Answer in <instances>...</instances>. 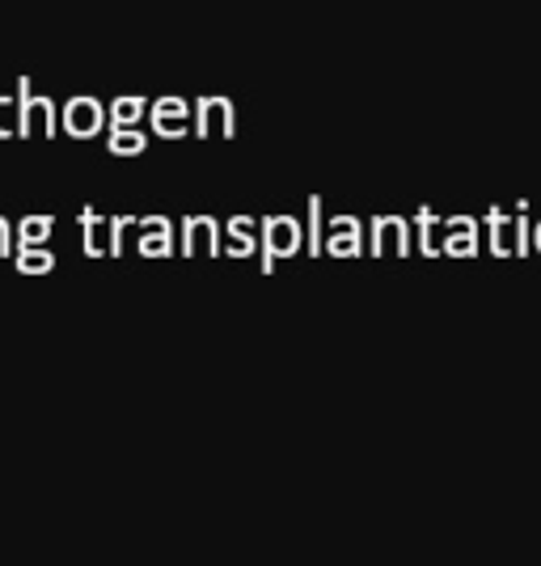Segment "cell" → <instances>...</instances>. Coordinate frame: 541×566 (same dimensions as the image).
<instances>
[{"instance_id":"6da1fadb","label":"cell","mask_w":541,"mask_h":566,"mask_svg":"<svg viewBox=\"0 0 541 566\" xmlns=\"http://www.w3.org/2000/svg\"><path fill=\"white\" fill-rule=\"evenodd\" d=\"M487 229H491V254L495 259H512V254H529V250H533L529 203L491 208V212H487Z\"/></svg>"},{"instance_id":"7a4b0ae2","label":"cell","mask_w":541,"mask_h":566,"mask_svg":"<svg viewBox=\"0 0 541 566\" xmlns=\"http://www.w3.org/2000/svg\"><path fill=\"white\" fill-rule=\"evenodd\" d=\"M301 250H305V233L292 216H267L262 220V275H271L275 262L292 259Z\"/></svg>"},{"instance_id":"3957f363","label":"cell","mask_w":541,"mask_h":566,"mask_svg":"<svg viewBox=\"0 0 541 566\" xmlns=\"http://www.w3.org/2000/svg\"><path fill=\"white\" fill-rule=\"evenodd\" d=\"M18 102H22V127H18V140H30V136H55L60 115H55L51 97H39L34 90H30V76L18 81Z\"/></svg>"},{"instance_id":"277c9868","label":"cell","mask_w":541,"mask_h":566,"mask_svg":"<svg viewBox=\"0 0 541 566\" xmlns=\"http://www.w3.org/2000/svg\"><path fill=\"white\" fill-rule=\"evenodd\" d=\"M237 132V115H233V102L229 97H199L195 102V136L199 140H233Z\"/></svg>"},{"instance_id":"5b68a950","label":"cell","mask_w":541,"mask_h":566,"mask_svg":"<svg viewBox=\"0 0 541 566\" xmlns=\"http://www.w3.org/2000/svg\"><path fill=\"white\" fill-rule=\"evenodd\" d=\"M106 106L97 102V97H72V102H64V111H60V123H64V132L69 136H76V140H90V136H97L102 127H106Z\"/></svg>"},{"instance_id":"8992f818","label":"cell","mask_w":541,"mask_h":566,"mask_svg":"<svg viewBox=\"0 0 541 566\" xmlns=\"http://www.w3.org/2000/svg\"><path fill=\"white\" fill-rule=\"evenodd\" d=\"M368 250L377 254V259H385V254H394V259H406L410 254V224L402 220V216H377L373 224H368Z\"/></svg>"},{"instance_id":"52a82bcc","label":"cell","mask_w":541,"mask_h":566,"mask_svg":"<svg viewBox=\"0 0 541 566\" xmlns=\"http://www.w3.org/2000/svg\"><path fill=\"white\" fill-rule=\"evenodd\" d=\"M368 250L364 241V220L360 216H330V237H326V254L330 259H360Z\"/></svg>"},{"instance_id":"ba28073f","label":"cell","mask_w":541,"mask_h":566,"mask_svg":"<svg viewBox=\"0 0 541 566\" xmlns=\"http://www.w3.org/2000/svg\"><path fill=\"white\" fill-rule=\"evenodd\" d=\"M190 127H195V111L183 97H157L153 102V132L162 140H183Z\"/></svg>"},{"instance_id":"9c48e42d","label":"cell","mask_w":541,"mask_h":566,"mask_svg":"<svg viewBox=\"0 0 541 566\" xmlns=\"http://www.w3.org/2000/svg\"><path fill=\"white\" fill-rule=\"evenodd\" d=\"M178 250L195 259V254H204V259H216L225 245H220V224H216L212 216H187L183 220V241H178Z\"/></svg>"},{"instance_id":"30bf717a","label":"cell","mask_w":541,"mask_h":566,"mask_svg":"<svg viewBox=\"0 0 541 566\" xmlns=\"http://www.w3.org/2000/svg\"><path fill=\"white\" fill-rule=\"evenodd\" d=\"M141 241H136V250H141L144 259H169L174 254V224H169V216H144L141 220Z\"/></svg>"},{"instance_id":"8fae6325","label":"cell","mask_w":541,"mask_h":566,"mask_svg":"<svg viewBox=\"0 0 541 566\" xmlns=\"http://www.w3.org/2000/svg\"><path fill=\"white\" fill-rule=\"evenodd\" d=\"M76 224H81V250H85V259H106L111 254V220L97 212V208H85V212L76 216Z\"/></svg>"},{"instance_id":"7c38bea8","label":"cell","mask_w":541,"mask_h":566,"mask_svg":"<svg viewBox=\"0 0 541 566\" xmlns=\"http://www.w3.org/2000/svg\"><path fill=\"white\" fill-rule=\"evenodd\" d=\"M445 254L448 259H474L478 254V220L474 216L445 220Z\"/></svg>"},{"instance_id":"4fadbf2b","label":"cell","mask_w":541,"mask_h":566,"mask_svg":"<svg viewBox=\"0 0 541 566\" xmlns=\"http://www.w3.org/2000/svg\"><path fill=\"white\" fill-rule=\"evenodd\" d=\"M225 233H229V241H225V254H229V259H250L254 245L262 241V237H254V220H250V216H233Z\"/></svg>"},{"instance_id":"5bb4252c","label":"cell","mask_w":541,"mask_h":566,"mask_svg":"<svg viewBox=\"0 0 541 566\" xmlns=\"http://www.w3.org/2000/svg\"><path fill=\"white\" fill-rule=\"evenodd\" d=\"M415 229H419V250H424L427 259H436V254H445V220L431 212V208H419V216H415Z\"/></svg>"},{"instance_id":"9a60e30c","label":"cell","mask_w":541,"mask_h":566,"mask_svg":"<svg viewBox=\"0 0 541 566\" xmlns=\"http://www.w3.org/2000/svg\"><path fill=\"white\" fill-rule=\"evenodd\" d=\"M51 229H55V216H25L18 224V250H39L48 245Z\"/></svg>"},{"instance_id":"2e32d148","label":"cell","mask_w":541,"mask_h":566,"mask_svg":"<svg viewBox=\"0 0 541 566\" xmlns=\"http://www.w3.org/2000/svg\"><path fill=\"white\" fill-rule=\"evenodd\" d=\"M144 115H148V97L141 94H127L111 102V127H136Z\"/></svg>"},{"instance_id":"e0dca14e","label":"cell","mask_w":541,"mask_h":566,"mask_svg":"<svg viewBox=\"0 0 541 566\" xmlns=\"http://www.w3.org/2000/svg\"><path fill=\"white\" fill-rule=\"evenodd\" d=\"M106 148H111L115 157H141L144 148H148V136H144L141 127H111Z\"/></svg>"},{"instance_id":"ac0fdd59","label":"cell","mask_w":541,"mask_h":566,"mask_svg":"<svg viewBox=\"0 0 541 566\" xmlns=\"http://www.w3.org/2000/svg\"><path fill=\"white\" fill-rule=\"evenodd\" d=\"M18 271H22V275H48V271H55V254H51L48 245H39V250H18Z\"/></svg>"},{"instance_id":"d6986e66","label":"cell","mask_w":541,"mask_h":566,"mask_svg":"<svg viewBox=\"0 0 541 566\" xmlns=\"http://www.w3.org/2000/svg\"><path fill=\"white\" fill-rule=\"evenodd\" d=\"M22 127V102L0 90V140H13Z\"/></svg>"},{"instance_id":"ffe728a7","label":"cell","mask_w":541,"mask_h":566,"mask_svg":"<svg viewBox=\"0 0 541 566\" xmlns=\"http://www.w3.org/2000/svg\"><path fill=\"white\" fill-rule=\"evenodd\" d=\"M305 245H309V254H313V259H322V250H326V241H322V199H318V195L309 199V237H305Z\"/></svg>"},{"instance_id":"44dd1931","label":"cell","mask_w":541,"mask_h":566,"mask_svg":"<svg viewBox=\"0 0 541 566\" xmlns=\"http://www.w3.org/2000/svg\"><path fill=\"white\" fill-rule=\"evenodd\" d=\"M132 229H141V220H136V216H115V220H111V254H123V237L132 233Z\"/></svg>"},{"instance_id":"7402d4cb","label":"cell","mask_w":541,"mask_h":566,"mask_svg":"<svg viewBox=\"0 0 541 566\" xmlns=\"http://www.w3.org/2000/svg\"><path fill=\"white\" fill-rule=\"evenodd\" d=\"M0 259H13V229L4 216H0Z\"/></svg>"},{"instance_id":"603a6c76","label":"cell","mask_w":541,"mask_h":566,"mask_svg":"<svg viewBox=\"0 0 541 566\" xmlns=\"http://www.w3.org/2000/svg\"><path fill=\"white\" fill-rule=\"evenodd\" d=\"M533 245H538V254H541V224L533 229Z\"/></svg>"}]
</instances>
